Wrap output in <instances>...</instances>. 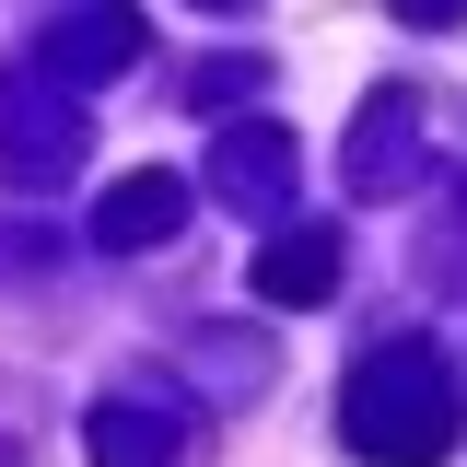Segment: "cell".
Here are the masks:
<instances>
[{"mask_svg":"<svg viewBox=\"0 0 467 467\" xmlns=\"http://www.w3.org/2000/svg\"><path fill=\"white\" fill-rule=\"evenodd\" d=\"M350 444L374 467H444L456 456V374L432 339H374L350 362Z\"/></svg>","mask_w":467,"mask_h":467,"instance_id":"1","label":"cell"},{"mask_svg":"<svg viewBox=\"0 0 467 467\" xmlns=\"http://www.w3.org/2000/svg\"><path fill=\"white\" fill-rule=\"evenodd\" d=\"M82 140V94L58 70H0V175L12 187H58Z\"/></svg>","mask_w":467,"mask_h":467,"instance_id":"2","label":"cell"},{"mask_svg":"<svg viewBox=\"0 0 467 467\" xmlns=\"http://www.w3.org/2000/svg\"><path fill=\"white\" fill-rule=\"evenodd\" d=\"M36 47H47L36 70H58L70 94H94V82H117V70L140 58V12H129V0H82V12H58Z\"/></svg>","mask_w":467,"mask_h":467,"instance_id":"3","label":"cell"},{"mask_svg":"<svg viewBox=\"0 0 467 467\" xmlns=\"http://www.w3.org/2000/svg\"><path fill=\"white\" fill-rule=\"evenodd\" d=\"M164 234H187V175L140 164V175H117L106 199H94V245H117V257H152Z\"/></svg>","mask_w":467,"mask_h":467,"instance_id":"4","label":"cell"},{"mask_svg":"<svg viewBox=\"0 0 467 467\" xmlns=\"http://www.w3.org/2000/svg\"><path fill=\"white\" fill-rule=\"evenodd\" d=\"M245 281H257V304H292V316H304V304H327V292H339V234H327V223L269 234Z\"/></svg>","mask_w":467,"mask_h":467,"instance_id":"5","label":"cell"},{"mask_svg":"<svg viewBox=\"0 0 467 467\" xmlns=\"http://www.w3.org/2000/svg\"><path fill=\"white\" fill-rule=\"evenodd\" d=\"M211 187H223L234 211H281V199H292V129H269V117L223 129V152H211Z\"/></svg>","mask_w":467,"mask_h":467,"instance_id":"6","label":"cell"},{"mask_svg":"<svg viewBox=\"0 0 467 467\" xmlns=\"http://www.w3.org/2000/svg\"><path fill=\"white\" fill-rule=\"evenodd\" d=\"M175 444H187V420L152 398H106L94 420H82V456L94 467H175Z\"/></svg>","mask_w":467,"mask_h":467,"instance_id":"7","label":"cell"},{"mask_svg":"<svg viewBox=\"0 0 467 467\" xmlns=\"http://www.w3.org/2000/svg\"><path fill=\"white\" fill-rule=\"evenodd\" d=\"M409 129H420V106L409 94H374L362 106V140H350V187H409Z\"/></svg>","mask_w":467,"mask_h":467,"instance_id":"8","label":"cell"},{"mask_svg":"<svg viewBox=\"0 0 467 467\" xmlns=\"http://www.w3.org/2000/svg\"><path fill=\"white\" fill-rule=\"evenodd\" d=\"M257 82H269V58H211V70H187V106H199V117H223V106H245Z\"/></svg>","mask_w":467,"mask_h":467,"instance_id":"9","label":"cell"},{"mask_svg":"<svg viewBox=\"0 0 467 467\" xmlns=\"http://www.w3.org/2000/svg\"><path fill=\"white\" fill-rule=\"evenodd\" d=\"M386 12H398V24H420V36H432V24H467V0H386Z\"/></svg>","mask_w":467,"mask_h":467,"instance_id":"10","label":"cell"},{"mask_svg":"<svg viewBox=\"0 0 467 467\" xmlns=\"http://www.w3.org/2000/svg\"><path fill=\"white\" fill-rule=\"evenodd\" d=\"M211 12H234V0H211Z\"/></svg>","mask_w":467,"mask_h":467,"instance_id":"11","label":"cell"}]
</instances>
